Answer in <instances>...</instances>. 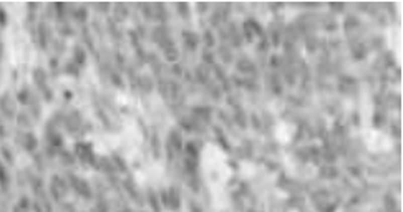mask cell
Here are the masks:
<instances>
[{
	"label": "cell",
	"mask_w": 403,
	"mask_h": 212,
	"mask_svg": "<svg viewBox=\"0 0 403 212\" xmlns=\"http://www.w3.org/2000/svg\"><path fill=\"white\" fill-rule=\"evenodd\" d=\"M9 184H10L9 171H7V167H5V164L0 161V189H2V191H7Z\"/></svg>",
	"instance_id": "cell-2"
},
{
	"label": "cell",
	"mask_w": 403,
	"mask_h": 212,
	"mask_svg": "<svg viewBox=\"0 0 403 212\" xmlns=\"http://www.w3.org/2000/svg\"><path fill=\"white\" fill-rule=\"evenodd\" d=\"M9 22V15H7V10H5L2 5H0V27H5Z\"/></svg>",
	"instance_id": "cell-5"
},
{
	"label": "cell",
	"mask_w": 403,
	"mask_h": 212,
	"mask_svg": "<svg viewBox=\"0 0 403 212\" xmlns=\"http://www.w3.org/2000/svg\"><path fill=\"white\" fill-rule=\"evenodd\" d=\"M22 146H24L25 149H29V151H32V149L37 146V141L30 133H22Z\"/></svg>",
	"instance_id": "cell-3"
},
{
	"label": "cell",
	"mask_w": 403,
	"mask_h": 212,
	"mask_svg": "<svg viewBox=\"0 0 403 212\" xmlns=\"http://www.w3.org/2000/svg\"><path fill=\"white\" fill-rule=\"evenodd\" d=\"M0 115H2V118L5 120H12L15 118V115H17V111H15V101L7 93H5L4 96H0Z\"/></svg>",
	"instance_id": "cell-1"
},
{
	"label": "cell",
	"mask_w": 403,
	"mask_h": 212,
	"mask_svg": "<svg viewBox=\"0 0 403 212\" xmlns=\"http://www.w3.org/2000/svg\"><path fill=\"white\" fill-rule=\"evenodd\" d=\"M0 154H2V159H0V161H2V163H9V164H10V163H12V161H14L12 151H10V149H9L7 146H2V148H0Z\"/></svg>",
	"instance_id": "cell-4"
}]
</instances>
